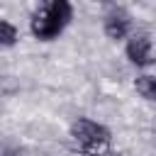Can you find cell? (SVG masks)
<instances>
[{"mask_svg": "<svg viewBox=\"0 0 156 156\" xmlns=\"http://www.w3.org/2000/svg\"><path fill=\"white\" fill-rule=\"evenodd\" d=\"M71 17H73V7L68 0H41L39 10L32 15L29 29L37 39L51 41L66 29Z\"/></svg>", "mask_w": 156, "mask_h": 156, "instance_id": "6da1fadb", "label": "cell"}, {"mask_svg": "<svg viewBox=\"0 0 156 156\" xmlns=\"http://www.w3.org/2000/svg\"><path fill=\"white\" fill-rule=\"evenodd\" d=\"M71 139L78 144V149L88 156H102L107 154V146H110V129L100 122H93V119H76L71 124Z\"/></svg>", "mask_w": 156, "mask_h": 156, "instance_id": "7a4b0ae2", "label": "cell"}, {"mask_svg": "<svg viewBox=\"0 0 156 156\" xmlns=\"http://www.w3.org/2000/svg\"><path fill=\"white\" fill-rule=\"evenodd\" d=\"M124 54L129 58V63L139 66V68H146L154 63V49H151V37L146 32H136L129 37L127 46H124Z\"/></svg>", "mask_w": 156, "mask_h": 156, "instance_id": "3957f363", "label": "cell"}, {"mask_svg": "<svg viewBox=\"0 0 156 156\" xmlns=\"http://www.w3.org/2000/svg\"><path fill=\"white\" fill-rule=\"evenodd\" d=\"M129 29H132V17H129V12H127V10L117 7V10H112V12H107V15H105L102 32H105V37H107V39L119 41V39H124V37L129 34Z\"/></svg>", "mask_w": 156, "mask_h": 156, "instance_id": "277c9868", "label": "cell"}, {"mask_svg": "<svg viewBox=\"0 0 156 156\" xmlns=\"http://www.w3.org/2000/svg\"><path fill=\"white\" fill-rule=\"evenodd\" d=\"M134 88H136V93H139L144 100H154V98H156V78L149 76V73L139 76V78L134 80Z\"/></svg>", "mask_w": 156, "mask_h": 156, "instance_id": "5b68a950", "label": "cell"}, {"mask_svg": "<svg viewBox=\"0 0 156 156\" xmlns=\"http://www.w3.org/2000/svg\"><path fill=\"white\" fill-rule=\"evenodd\" d=\"M17 41V27L7 20H0V46H12Z\"/></svg>", "mask_w": 156, "mask_h": 156, "instance_id": "8992f818", "label": "cell"}, {"mask_svg": "<svg viewBox=\"0 0 156 156\" xmlns=\"http://www.w3.org/2000/svg\"><path fill=\"white\" fill-rule=\"evenodd\" d=\"M22 151L17 149V146H12V149H0V156H20Z\"/></svg>", "mask_w": 156, "mask_h": 156, "instance_id": "52a82bcc", "label": "cell"}, {"mask_svg": "<svg viewBox=\"0 0 156 156\" xmlns=\"http://www.w3.org/2000/svg\"><path fill=\"white\" fill-rule=\"evenodd\" d=\"M102 156H129V154H124V151H107V154H102Z\"/></svg>", "mask_w": 156, "mask_h": 156, "instance_id": "ba28073f", "label": "cell"}]
</instances>
